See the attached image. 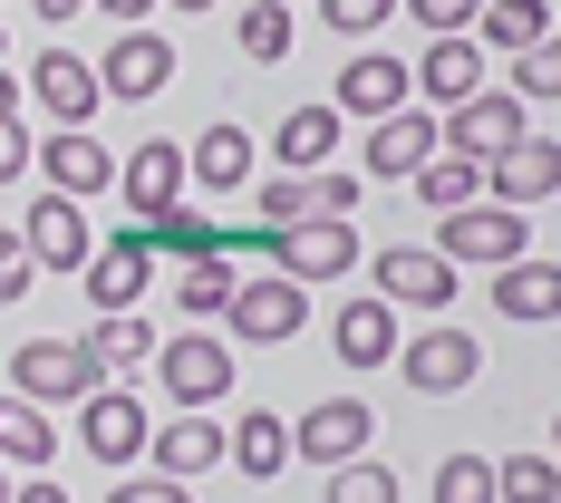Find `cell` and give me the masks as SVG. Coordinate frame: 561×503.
Instances as JSON below:
<instances>
[{"label": "cell", "mask_w": 561, "mask_h": 503, "mask_svg": "<svg viewBox=\"0 0 561 503\" xmlns=\"http://www.w3.org/2000/svg\"><path fill=\"white\" fill-rule=\"evenodd\" d=\"M146 436H156L146 397H136V388H116V378L88 397V407H78V446L98 455V465H136V455H146Z\"/></svg>", "instance_id": "30bf717a"}, {"label": "cell", "mask_w": 561, "mask_h": 503, "mask_svg": "<svg viewBox=\"0 0 561 503\" xmlns=\"http://www.w3.org/2000/svg\"><path fill=\"white\" fill-rule=\"evenodd\" d=\"M98 78H107V107H116V98L146 107V98H165V88H174V39H165V30H116L107 58H98Z\"/></svg>", "instance_id": "9c48e42d"}, {"label": "cell", "mask_w": 561, "mask_h": 503, "mask_svg": "<svg viewBox=\"0 0 561 503\" xmlns=\"http://www.w3.org/2000/svg\"><path fill=\"white\" fill-rule=\"evenodd\" d=\"M552 455H561V416H552Z\"/></svg>", "instance_id": "681fc988"}, {"label": "cell", "mask_w": 561, "mask_h": 503, "mask_svg": "<svg viewBox=\"0 0 561 503\" xmlns=\"http://www.w3.org/2000/svg\"><path fill=\"white\" fill-rule=\"evenodd\" d=\"M330 107H339V116H368V126H378V116L416 107V68H407V58L358 49V58H348V68L330 78Z\"/></svg>", "instance_id": "4fadbf2b"}, {"label": "cell", "mask_w": 561, "mask_h": 503, "mask_svg": "<svg viewBox=\"0 0 561 503\" xmlns=\"http://www.w3.org/2000/svg\"><path fill=\"white\" fill-rule=\"evenodd\" d=\"M156 252H184V262H214V252H224V224H204V214H184V204H174V214H156Z\"/></svg>", "instance_id": "d6a6232c"}, {"label": "cell", "mask_w": 561, "mask_h": 503, "mask_svg": "<svg viewBox=\"0 0 561 503\" xmlns=\"http://www.w3.org/2000/svg\"><path fill=\"white\" fill-rule=\"evenodd\" d=\"M88 348H98V368H107V378H126V368H146V358H156V330H146L136 310H107V320L88 330Z\"/></svg>", "instance_id": "4dcf8cb0"}, {"label": "cell", "mask_w": 561, "mask_h": 503, "mask_svg": "<svg viewBox=\"0 0 561 503\" xmlns=\"http://www.w3.org/2000/svg\"><path fill=\"white\" fill-rule=\"evenodd\" d=\"M146 281H156V232H146V224H126L116 242H98V252H88L78 290H88V310L107 320V310H136V300H146Z\"/></svg>", "instance_id": "52a82bcc"}, {"label": "cell", "mask_w": 561, "mask_h": 503, "mask_svg": "<svg viewBox=\"0 0 561 503\" xmlns=\"http://www.w3.org/2000/svg\"><path fill=\"white\" fill-rule=\"evenodd\" d=\"M20 88L49 107V126H88V116L107 107V78H98V58H78V49H39Z\"/></svg>", "instance_id": "ba28073f"}, {"label": "cell", "mask_w": 561, "mask_h": 503, "mask_svg": "<svg viewBox=\"0 0 561 503\" xmlns=\"http://www.w3.org/2000/svg\"><path fill=\"white\" fill-rule=\"evenodd\" d=\"M20 232H30V262H39V272H88V252H98V232H88V214H78V204H68V194H39V204H30V214H20Z\"/></svg>", "instance_id": "2e32d148"}, {"label": "cell", "mask_w": 561, "mask_h": 503, "mask_svg": "<svg viewBox=\"0 0 561 503\" xmlns=\"http://www.w3.org/2000/svg\"><path fill=\"white\" fill-rule=\"evenodd\" d=\"M30 281H39V262H30V232L0 224V310H10V300H30Z\"/></svg>", "instance_id": "ab89813d"}, {"label": "cell", "mask_w": 561, "mask_h": 503, "mask_svg": "<svg viewBox=\"0 0 561 503\" xmlns=\"http://www.w3.org/2000/svg\"><path fill=\"white\" fill-rule=\"evenodd\" d=\"M224 465H242L252 484H280V475H290V416H280V407H232Z\"/></svg>", "instance_id": "ac0fdd59"}, {"label": "cell", "mask_w": 561, "mask_h": 503, "mask_svg": "<svg viewBox=\"0 0 561 503\" xmlns=\"http://www.w3.org/2000/svg\"><path fill=\"white\" fill-rule=\"evenodd\" d=\"M10 503H68L58 484H10Z\"/></svg>", "instance_id": "bcb514c9"}, {"label": "cell", "mask_w": 561, "mask_h": 503, "mask_svg": "<svg viewBox=\"0 0 561 503\" xmlns=\"http://www.w3.org/2000/svg\"><path fill=\"white\" fill-rule=\"evenodd\" d=\"M561 20L542 10V0H484V20H474V39L484 49H504V58H523V49H542Z\"/></svg>", "instance_id": "83f0119b"}, {"label": "cell", "mask_w": 561, "mask_h": 503, "mask_svg": "<svg viewBox=\"0 0 561 503\" xmlns=\"http://www.w3.org/2000/svg\"><path fill=\"white\" fill-rule=\"evenodd\" d=\"M368 290H378L388 310H446L455 300V262L436 242H388V252H368Z\"/></svg>", "instance_id": "277c9868"}, {"label": "cell", "mask_w": 561, "mask_h": 503, "mask_svg": "<svg viewBox=\"0 0 561 503\" xmlns=\"http://www.w3.org/2000/svg\"><path fill=\"white\" fill-rule=\"evenodd\" d=\"M484 194H494V204H513V214L552 204V194H561V136H523V146H504Z\"/></svg>", "instance_id": "d6986e66"}, {"label": "cell", "mask_w": 561, "mask_h": 503, "mask_svg": "<svg viewBox=\"0 0 561 503\" xmlns=\"http://www.w3.org/2000/svg\"><path fill=\"white\" fill-rule=\"evenodd\" d=\"M523 136H533V126H523V98H513V88H484V98L446 107V146L455 156H484V165H494V156L523 146Z\"/></svg>", "instance_id": "e0dca14e"}, {"label": "cell", "mask_w": 561, "mask_h": 503, "mask_svg": "<svg viewBox=\"0 0 561 503\" xmlns=\"http://www.w3.org/2000/svg\"><path fill=\"white\" fill-rule=\"evenodd\" d=\"M494 320H513V330L561 320V262H542V252L504 262V272H494Z\"/></svg>", "instance_id": "44dd1931"}, {"label": "cell", "mask_w": 561, "mask_h": 503, "mask_svg": "<svg viewBox=\"0 0 561 503\" xmlns=\"http://www.w3.org/2000/svg\"><path fill=\"white\" fill-rule=\"evenodd\" d=\"M494 494L504 503H552L561 494V465L552 455H504V465H494Z\"/></svg>", "instance_id": "836d02e7"}, {"label": "cell", "mask_w": 561, "mask_h": 503, "mask_svg": "<svg viewBox=\"0 0 561 503\" xmlns=\"http://www.w3.org/2000/svg\"><path fill=\"white\" fill-rule=\"evenodd\" d=\"M330 503H397V465H378V455L330 465Z\"/></svg>", "instance_id": "e575fe53"}, {"label": "cell", "mask_w": 561, "mask_h": 503, "mask_svg": "<svg viewBox=\"0 0 561 503\" xmlns=\"http://www.w3.org/2000/svg\"><path fill=\"white\" fill-rule=\"evenodd\" d=\"M397 10H407L426 39H465V30L484 20V0H397Z\"/></svg>", "instance_id": "8d00e7d4"}, {"label": "cell", "mask_w": 561, "mask_h": 503, "mask_svg": "<svg viewBox=\"0 0 561 503\" xmlns=\"http://www.w3.org/2000/svg\"><path fill=\"white\" fill-rule=\"evenodd\" d=\"M20 98H30V88H20V78H10V58H0V116H20Z\"/></svg>", "instance_id": "ee69618b"}, {"label": "cell", "mask_w": 561, "mask_h": 503, "mask_svg": "<svg viewBox=\"0 0 561 503\" xmlns=\"http://www.w3.org/2000/svg\"><path fill=\"white\" fill-rule=\"evenodd\" d=\"M232 339H252V348H280V339H300L310 330V290H300V281H242V290H232Z\"/></svg>", "instance_id": "7c38bea8"}, {"label": "cell", "mask_w": 561, "mask_h": 503, "mask_svg": "<svg viewBox=\"0 0 561 503\" xmlns=\"http://www.w3.org/2000/svg\"><path fill=\"white\" fill-rule=\"evenodd\" d=\"M49 455H58V416L30 407V397H0V465L10 475H39Z\"/></svg>", "instance_id": "4316f807"}, {"label": "cell", "mask_w": 561, "mask_h": 503, "mask_svg": "<svg viewBox=\"0 0 561 503\" xmlns=\"http://www.w3.org/2000/svg\"><path fill=\"white\" fill-rule=\"evenodd\" d=\"M339 126H348V116H339L330 98H320V107H290V116L272 126V165H280V174H320V165L339 156Z\"/></svg>", "instance_id": "cb8c5ba5"}, {"label": "cell", "mask_w": 561, "mask_h": 503, "mask_svg": "<svg viewBox=\"0 0 561 503\" xmlns=\"http://www.w3.org/2000/svg\"><path fill=\"white\" fill-rule=\"evenodd\" d=\"M513 98H561V30L542 39V49L513 58Z\"/></svg>", "instance_id": "74e56055"}, {"label": "cell", "mask_w": 561, "mask_h": 503, "mask_svg": "<svg viewBox=\"0 0 561 503\" xmlns=\"http://www.w3.org/2000/svg\"><path fill=\"white\" fill-rule=\"evenodd\" d=\"M368 436H378V407L368 397H320L310 416H290V465H348V455H368Z\"/></svg>", "instance_id": "5b68a950"}, {"label": "cell", "mask_w": 561, "mask_h": 503, "mask_svg": "<svg viewBox=\"0 0 561 503\" xmlns=\"http://www.w3.org/2000/svg\"><path fill=\"white\" fill-rule=\"evenodd\" d=\"M30 165H39V136H30L20 116H0V184H20Z\"/></svg>", "instance_id": "60d3db41"}, {"label": "cell", "mask_w": 561, "mask_h": 503, "mask_svg": "<svg viewBox=\"0 0 561 503\" xmlns=\"http://www.w3.org/2000/svg\"><path fill=\"white\" fill-rule=\"evenodd\" d=\"M407 184H416V194H426L436 214H465V204H484L494 165H484V156H455V146H436V156H426V165L407 174Z\"/></svg>", "instance_id": "484cf974"}, {"label": "cell", "mask_w": 561, "mask_h": 503, "mask_svg": "<svg viewBox=\"0 0 561 503\" xmlns=\"http://www.w3.org/2000/svg\"><path fill=\"white\" fill-rule=\"evenodd\" d=\"M436 252H446L455 272H465V262H474V272H504V262H523V252H533V224H523L513 204H494V194H484V204H465V214H446V224H436Z\"/></svg>", "instance_id": "3957f363"}, {"label": "cell", "mask_w": 561, "mask_h": 503, "mask_svg": "<svg viewBox=\"0 0 561 503\" xmlns=\"http://www.w3.org/2000/svg\"><path fill=\"white\" fill-rule=\"evenodd\" d=\"M0 503H10V465H0Z\"/></svg>", "instance_id": "c3c4849f"}, {"label": "cell", "mask_w": 561, "mask_h": 503, "mask_svg": "<svg viewBox=\"0 0 561 503\" xmlns=\"http://www.w3.org/2000/svg\"><path fill=\"white\" fill-rule=\"evenodd\" d=\"M436 503H504L494 494V455H446L436 465Z\"/></svg>", "instance_id": "d590c367"}, {"label": "cell", "mask_w": 561, "mask_h": 503, "mask_svg": "<svg viewBox=\"0 0 561 503\" xmlns=\"http://www.w3.org/2000/svg\"><path fill=\"white\" fill-rule=\"evenodd\" d=\"M184 165H194V184H204V194H232V184H252L262 146H252V136H242L232 116H214V126H204V136L184 146Z\"/></svg>", "instance_id": "d4e9b609"}, {"label": "cell", "mask_w": 561, "mask_h": 503, "mask_svg": "<svg viewBox=\"0 0 561 503\" xmlns=\"http://www.w3.org/2000/svg\"><path fill=\"white\" fill-rule=\"evenodd\" d=\"M465 98H484V39L465 30V39H426L416 58V107H465Z\"/></svg>", "instance_id": "ffe728a7"}, {"label": "cell", "mask_w": 561, "mask_h": 503, "mask_svg": "<svg viewBox=\"0 0 561 503\" xmlns=\"http://www.w3.org/2000/svg\"><path fill=\"white\" fill-rule=\"evenodd\" d=\"M165 10H184V20H204V10H224V0H165Z\"/></svg>", "instance_id": "7dc6e473"}, {"label": "cell", "mask_w": 561, "mask_h": 503, "mask_svg": "<svg viewBox=\"0 0 561 503\" xmlns=\"http://www.w3.org/2000/svg\"><path fill=\"white\" fill-rule=\"evenodd\" d=\"M146 455H156V475L194 484V475H214V465H224V426H214L204 407H184V416H165V426L146 436Z\"/></svg>", "instance_id": "7402d4cb"}, {"label": "cell", "mask_w": 561, "mask_h": 503, "mask_svg": "<svg viewBox=\"0 0 561 503\" xmlns=\"http://www.w3.org/2000/svg\"><path fill=\"white\" fill-rule=\"evenodd\" d=\"M232 290H242V281H232V252H214V262H184V281H174V310H184V320H224Z\"/></svg>", "instance_id": "f546056e"}, {"label": "cell", "mask_w": 561, "mask_h": 503, "mask_svg": "<svg viewBox=\"0 0 561 503\" xmlns=\"http://www.w3.org/2000/svg\"><path fill=\"white\" fill-rule=\"evenodd\" d=\"M388 20H397V0H320V30H339V39H368Z\"/></svg>", "instance_id": "f35d334b"}, {"label": "cell", "mask_w": 561, "mask_h": 503, "mask_svg": "<svg viewBox=\"0 0 561 503\" xmlns=\"http://www.w3.org/2000/svg\"><path fill=\"white\" fill-rule=\"evenodd\" d=\"M436 146H446V116H436V107H397V116H378V126H368L358 174H378V184H388V174H416Z\"/></svg>", "instance_id": "5bb4252c"}, {"label": "cell", "mask_w": 561, "mask_h": 503, "mask_svg": "<svg viewBox=\"0 0 561 503\" xmlns=\"http://www.w3.org/2000/svg\"><path fill=\"white\" fill-rule=\"evenodd\" d=\"M107 503H194V484H174V475H136V484H107Z\"/></svg>", "instance_id": "b9f144b4"}, {"label": "cell", "mask_w": 561, "mask_h": 503, "mask_svg": "<svg viewBox=\"0 0 561 503\" xmlns=\"http://www.w3.org/2000/svg\"><path fill=\"white\" fill-rule=\"evenodd\" d=\"M156 388H165V407H224L232 397V339H214V330L156 339Z\"/></svg>", "instance_id": "7a4b0ae2"}, {"label": "cell", "mask_w": 561, "mask_h": 503, "mask_svg": "<svg viewBox=\"0 0 561 503\" xmlns=\"http://www.w3.org/2000/svg\"><path fill=\"white\" fill-rule=\"evenodd\" d=\"M252 214H262L272 232L310 224V174H252Z\"/></svg>", "instance_id": "1f68e13d"}, {"label": "cell", "mask_w": 561, "mask_h": 503, "mask_svg": "<svg viewBox=\"0 0 561 503\" xmlns=\"http://www.w3.org/2000/svg\"><path fill=\"white\" fill-rule=\"evenodd\" d=\"M30 174H49V194L88 204V194H107V184H116V156L88 136V126H49V136H39V165H30Z\"/></svg>", "instance_id": "9a60e30c"}, {"label": "cell", "mask_w": 561, "mask_h": 503, "mask_svg": "<svg viewBox=\"0 0 561 503\" xmlns=\"http://www.w3.org/2000/svg\"><path fill=\"white\" fill-rule=\"evenodd\" d=\"M397 378H407L416 397L474 388V378H484V339H474V330H416V339H397Z\"/></svg>", "instance_id": "8992f818"}, {"label": "cell", "mask_w": 561, "mask_h": 503, "mask_svg": "<svg viewBox=\"0 0 561 503\" xmlns=\"http://www.w3.org/2000/svg\"><path fill=\"white\" fill-rule=\"evenodd\" d=\"M98 388H107V368L88 339H20L10 348V397H30V407H88Z\"/></svg>", "instance_id": "6da1fadb"}, {"label": "cell", "mask_w": 561, "mask_h": 503, "mask_svg": "<svg viewBox=\"0 0 561 503\" xmlns=\"http://www.w3.org/2000/svg\"><path fill=\"white\" fill-rule=\"evenodd\" d=\"M552 503H561V494H552Z\"/></svg>", "instance_id": "f907efd6"}, {"label": "cell", "mask_w": 561, "mask_h": 503, "mask_svg": "<svg viewBox=\"0 0 561 503\" xmlns=\"http://www.w3.org/2000/svg\"><path fill=\"white\" fill-rule=\"evenodd\" d=\"M39 20H78V10H98V0H30Z\"/></svg>", "instance_id": "f6af8a7d"}, {"label": "cell", "mask_w": 561, "mask_h": 503, "mask_svg": "<svg viewBox=\"0 0 561 503\" xmlns=\"http://www.w3.org/2000/svg\"><path fill=\"white\" fill-rule=\"evenodd\" d=\"M98 10H107L116 30H146V10H156V0H98Z\"/></svg>", "instance_id": "7bdbcfd3"}, {"label": "cell", "mask_w": 561, "mask_h": 503, "mask_svg": "<svg viewBox=\"0 0 561 503\" xmlns=\"http://www.w3.org/2000/svg\"><path fill=\"white\" fill-rule=\"evenodd\" d=\"M232 49L252 58V68H280L290 58V0H242L232 10Z\"/></svg>", "instance_id": "f1b7e54d"}, {"label": "cell", "mask_w": 561, "mask_h": 503, "mask_svg": "<svg viewBox=\"0 0 561 503\" xmlns=\"http://www.w3.org/2000/svg\"><path fill=\"white\" fill-rule=\"evenodd\" d=\"M116 194L136 204V224H156V214H174V204L194 194V165H184V146H165V136H146L136 156H116Z\"/></svg>", "instance_id": "8fae6325"}, {"label": "cell", "mask_w": 561, "mask_h": 503, "mask_svg": "<svg viewBox=\"0 0 561 503\" xmlns=\"http://www.w3.org/2000/svg\"><path fill=\"white\" fill-rule=\"evenodd\" d=\"M330 348H339V368H388V358H397V310L378 300V290L339 300V320H330Z\"/></svg>", "instance_id": "603a6c76"}]
</instances>
